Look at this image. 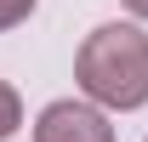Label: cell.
Wrapping results in <instances>:
<instances>
[{
    "instance_id": "cell-1",
    "label": "cell",
    "mask_w": 148,
    "mask_h": 142,
    "mask_svg": "<svg viewBox=\"0 0 148 142\" xmlns=\"http://www.w3.org/2000/svg\"><path fill=\"white\" fill-rule=\"evenodd\" d=\"M74 80L97 108H143L148 102V34L131 23H103L86 34L74 57Z\"/></svg>"
},
{
    "instance_id": "cell-2",
    "label": "cell",
    "mask_w": 148,
    "mask_h": 142,
    "mask_svg": "<svg viewBox=\"0 0 148 142\" xmlns=\"http://www.w3.org/2000/svg\"><path fill=\"white\" fill-rule=\"evenodd\" d=\"M34 142H114V125L91 102H51L34 119Z\"/></svg>"
},
{
    "instance_id": "cell-3",
    "label": "cell",
    "mask_w": 148,
    "mask_h": 142,
    "mask_svg": "<svg viewBox=\"0 0 148 142\" xmlns=\"http://www.w3.org/2000/svg\"><path fill=\"white\" fill-rule=\"evenodd\" d=\"M17 125H23V97H17L12 85H6V80H0V142L12 137Z\"/></svg>"
},
{
    "instance_id": "cell-4",
    "label": "cell",
    "mask_w": 148,
    "mask_h": 142,
    "mask_svg": "<svg viewBox=\"0 0 148 142\" xmlns=\"http://www.w3.org/2000/svg\"><path fill=\"white\" fill-rule=\"evenodd\" d=\"M29 12H34V0H0V34H6V29H17Z\"/></svg>"
},
{
    "instance_id": "cell-5",
    "label": "cell",
    "mask_w": 148,
    "mask_h": 142,
    "mask_svg": "<svg viewBox=\"0 0 148 142\" xmlns=\"http://www.w3.org/2000/svg\"><path fill=\"white\" fill-rule=\"evenodd\" d=\"M125 6H131V12H137V17H148V0H125Z\"/></svg>"
}]
</instances>
